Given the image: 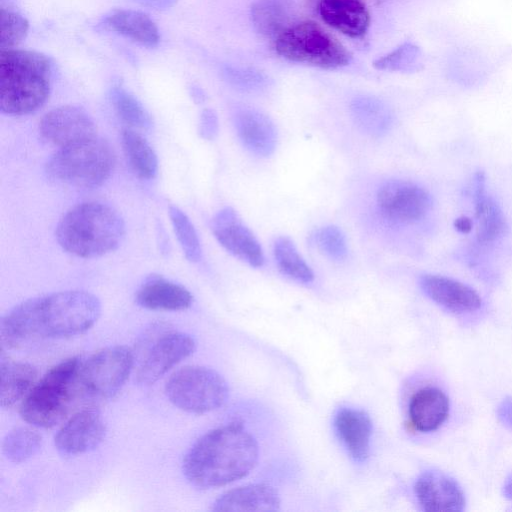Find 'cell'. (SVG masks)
Listing matches in <instances>:
<instances>
[{
  "mask_svg": "<svg viewBox=\"0 0 512 512\" xmlns=\"http://www.w3.org/2000/svg\"><path fill=\"white\" fill-rule=\"evenodd\" d=\"M101 303L92 293L67 290L27 299L1 319V343L18 348L35 339L80 335L98 320Z\"/></svg>",
  "mask_w": 512,
  "mask_h": 512,
  "instance_id": "1",
  "label": "cell"
},
{
  "mask_svg": "<svg viewBox=\"0 0 512 512\" xmlns=\"http://www.w3.org/2000/svg\"><path fill=\"white\" fill-rule=\"evenodd\" d=\"M258 458L255 437L239 424H228L208 431L193 444L183 460V473L197 488H217L246 477Z\"/></svg>",
  "mask_w": 512,
  "mask_h": 512,
  "instance_id": "2",
  "label": "cell"
},
{
  "mask_svg": "<svg viewBox=\"0 0 512 512\" xmlns=\"http://www.w3.org/2000/svg\"><path fill=\"white\" fill-rule=\"evenodd\" d=\"M56 239L63 250L80 258L114 251L125 235L120 213L109 204L87 201L70 208L59 220Z\"/></svg>",
  "mask_w": 512,
  "mask_h": 512,
  "instance_id": "3",
  "label": "cell"
},
{
  "mask_svg": "<svg viewBox=\"0 0 512 512\" xmlns=\"http://www.w3.org/2000/svg\"><path fill=\"white\" fill-rule=\"evenodd\" d=\"M52 82V62L34 50L0 51V110L7 115H26L47 101Z\"/></svg>",
  "mask_w": 512,
  "mask_h": 512,
  "instance_id": "4",
  "label": "cell"
},
{
  "mask_svg": "<svg viewBox=\"0 0 512 512\" xmlns=\"http://www.w3.org/2000/svg\"><path fill=\"white\" fill-rule=\"evenodd\" d=\"M80 365L81 360L72 357L52 367L22 400L19 410L22 419L40 428L60 423L81 395Z\"/></svg>",
  "mask_w": 512,
  "mask_h": 512,
  "instance_id": "5",
  "label": "cell"
},
{
  "mask_svg": "<svg viewBox=\"0 0 512 512\" xmlns=\"http://www.w3.org/2000/svg\"><path fill=\"white\" fill-rule=\"evenodd\" d=\"M115 166L111 145L95 136L59 148L47 161L46 175L53 181L78 188H94L103 184Z\"/></svg>",
  "mask_w": 512,
  "mask_h": 512,
  "instance_id": "6",
  "label": "cell"
},
{
  "mask_svg": "<svg viewBox=\"0 0 512 512\" xmlns=\"http://www.w3.org/2000/svg\"><path fill=\"white\" fill-rule=\"evenodd\" d=\"M275 49L289 61L322 69H336L351 60L348 50L313 21H302L284 28L277 35Z\"/></svg>",
  "mask_w": 512,
  "mask_h": 512,
  "instance_id": "7",
  "label": "cell"
},
{
  "mask_svg": "<svg viewBox=\"0 0 512 512\" xmlns=\"http://www.w3.org/2000/svg\"><path fill=\"white\" fill-rule=\"evenodd\" d=\"M165 393L177 408L204 414L220 408L228 399L229 387L221 374L204 366H185L167 380Z\"/></svg>",
  "mask_w": 512,
  "mask_h": 512,
  "instance_id": "8",
  "label": "cell"
},
{
  "mask_svg": "<svg viewBox=\"0 0 512 512\" xmlns=\"http://www.w3.org/2000/svg\"><path fill=\"white\" fill-rule=\"evenodd\" d=\"M194 339L185 333L154 325L144 332L134 354L138 356L135 380L151 385L195 350Z\"/></svg>",
  "mask_w": 512,
  "mask_h": 512,
  "instance_id": "9",
  "label": "cell"
},
{
  "mask_svg": "<svg viewBox=\"0 0 512 512\" xmlns=\"http://www.w3.org/2000/svg\"><path fill=\"white\" fill-rule=\"evenodd\" d=\"M135 365V354L126 346H111L81 361V396L93 400L114 397L123 387Z\"/></svg>",
  "mask_w": 512,
  "mask_h": 512,
  "instance_id": "10",
  "label": "cell"
},
{
  "mask_svg": "<svg viewBox=\"0 0 512 512\" xmlns=\"http://www.w3.org/2000/svg\"><path fill=\"white\" fill-rule=\"evenodd\" d=\"M376 203L387 219L398 223H412L428 213L432 200L429 193L417 184L391 180L378 189Z\"/></svg>",
  "mask_w": 512,
  "mask_h": 512,
  "instance_id": "11",
  "label": "cell"
},
{
  "mask_svg": "<svg viewBox=\"0 0 512 512\" xmlns=\"http://www.w3.org/2000/svg\"><path fill=\"white\" fill-rule=\"evenodd\" d=\"M39 132L47 142L63 148L97 136V127L82 107L63 105L42 117Z\"/></svg>",
  "mask_w": 512,
  "mask_h": 512,
  "instance_id": "12",
  "label": "cell"
},
{
  "mask_svg": "<svg viewBox=\"0 0 512 512\" xmlns=\"http://www.w3.org/2000/svg\"><path fill=\"white\" fill-rule=\"evenodd\" d=\"M106 434L102 415L95 409H83L72 415L55 435L58 452L65 456L87 453L98 447Z\"/></svg>",
  "mask_w": 512,
  "mask_h": 512,
  "instance_id": "13",
  "label": "cell"
},
{
  "mask_svg": "<svg viewBox=\"0 0 512 512\" xmlns=\"http://www.w3.org/2000/svg\"><path fill=\"white\" fill-rule=\"evenodd\" d=\"M211 228L218 242L235 257L253 267L263 265L259 242L232 208L220 210L212 219Z\"/></svg>",
  "mask_w": 512,
  "mask_h": 512,
  "instance_id": "14",
  "label": "cell"
},
{
  "mask_svg": "<svg viewBox=\"0 0 512 512\" xmlns=\"http://www.w3.org/2000/svg\"><path fill=\"white\" fill-rule=\"evenodd\" d=\"M414 492L424 511H462L465 505L464 494L451 477L442 472L428 470L415 482Z\"/></svg>",
  "mask_w": 512,
  "mask_h": 512,
  "instance_id": "15",
  "label": "cell"
},
{
  "mask_svg": "<svg viewBox=\"0 0 512 512\" xmlns=\"http://www.w3.org/2000/svg\"><path fill=\"white\" fill-rule=\"evenodd\" d=\"M420 287L432 301L454 313L473 312L482 303L474 289L448 277L423 275L420 278Z\"/></svg>",
  "mask_w": 512,
  "mask_h": 512,
  "instance_id": "16",
  "label": "cell"
},
{
  "mask_svg": "<svg viewBox=\"0 0 512 512\" xmlns=\"http://www.w3.org/2000/svg\"><path fill=\"white\" fill-rule=\"evenodd\" d=\"M277 490L264 483L248 484L231 489L215 500L213 511L272 512L280 509Z\"/></svg>",
  "mask_w": 512,
  "mask_h": 512,
  "instance_id": "17",
  "label": "cell"
},
{
  "mask_svg": "<svg viewBox=\"0 0 512 512\" xmlns=\"http://www.w3.org/2000/svg\"><path fill=\"white\" fill-rule=\"evenodd\" d=\"M136 303L149 310L180 311L191 306L193 297L184 286L159 275H151L138 288Z\"/></svg>",
  "mask_w": 512,
  "mask_h": 512,
  "instance_id": "18",
  "label": "cell"
},
{
  "mask_svg": "<svg viewBox=\"0 0 512 512\" xmlns=\"http://www.w3.org/2000/svg\"><path fill=\"white\" fill-rule=\"evenodd\" d=\"M334 428L355 461L363 462L368 458L373 426L365 411L347 407L339 409L334 417Z\"/></svg>",
  "mask_w": 512,
  "mask_h": 512,
  "instance_id": "19",
  "label": "cell"
},
{
  "mask_svg": "<svg viewBox=\"0 0 512 512\" xmlns=\"http://www.w3.org/2000/svg\"><path fill=\"white\" fill-rule=\"evenodd\" d=\"M322 20L351 38L364 36L370 25V13L362 0H321L318 6Z\"/></svg>",
  "mask_w": 512,
  "mask_h": 512,
  "instance_id": "20",
  "label": "cell"
},
{
  "mask_svg": "<svg viewBox=\"0 0 512 512\" xmlns=\"http://www.w3.org/2000/svg\"><path fill=\"white\" fill-rule=\"evenodd\" d=\"M234 123L240 141L250 152L258 156L274 152L277 132L266 115L254 109H242L236 113Z\"/></svg>",
  "mask_w": 512,
  "mask_h": 512,
  "instance_id": "21",
  "label": "cell"
},
{
  "mask_svg": "<svg viewBox=\"0 0 512 512\" xmlns=\"http://www.w3.org/2000/svg\"><path fill=\"white\" fill-rule=\"evenodd\" d=\"M99 25L149 48L156 47L160 41L155 22L138 10H113L102 18Z\"/></svg>",
  "mask_w": 512,
  "mask_h": 512,
  "instance_id": "22",
  "label": "cell"
},
{
  "mask_svg": "<svg viewBox=\"0 0 512 512\" xmlns=\"http://www.w3.org/2000/svg\"><path fill=\"white\" fill-rule=\"evenodd\" d=\"M410 425L420 432H430L439 428L449 414V399L436 387L418 390L408 406Z\"/></svg>",
  "mask_w": 512,
  "mask_h": 512,
  "instance_id": "23",
  "label": "cell"
},
{
  "mask_svg": "<svg viewBox=\"0 0 512 512\" xmlns=\"http://www.w3.org/2000/svg\"><path fill=\"white\" fill-rule=\"evenodd\" d=\"M484 187L483 175L478 174L474 192L476 234L479 242L491 243L505 234L507 224L499 205L486 193Z\"/></svg>",
  "mask_w": 512,
  "mask_h": 512,
  "instance_id": "24",
  "label": "cell"
},
{
  "mask_svg": "<svg viewBox=\"0 0 512 512\" xmlns=\"http://www.w3.org/2000/svg\"><path fill=\"white\" fill-rule=\"evenodd\" d=\"M37 369L25 362L5 360L0 364V404L10 408L28 394L37 380Z\"/></svg>",
  "mask_w": 512,
  "mask_h": 512,
  "instance_id": "25",
  "label": "cell"
},
{
  "mask_svg": "<svg viewBox=\"0 0 512 512\" xmlns=\"http://www.w3.org/2000/svg\"><path fill=\"white\" fill-rule=\"evenodd\" d=\"M121 143L127 161L141 179H153L158 172V158L148 141L133 129L125 128Z\"/></svg>",
  "mask_w": 512,
  "mask_h": 512,
  "instance_id": "26",
  "label": "cell"
},
{
  "mask_svg": "<svg viewBox=\"0 0 512 512\" xmlns=\"http://www.w3.org/2000/svg\"><path fill=\"white\" fill-rule=\"evenodd\" d=\"M352 118L367 135L379 137L390 129L392 118L387 107L378 99L358 97L351 103Z\"/></svg>",
  "mask_w": 512,
  "mask_h": 512,
  "instance_id": "27",
  "label": "cell"
},
{
  "mask_svg": "<svg viewBox=\"0 0 512 512\" xmlns=\"http://www.w3.org/2000/svg\"><path fill=\"white\" fill-rule=\"evenodd\" d=\"M109 97L117 115L128 125L149 128L152 120L142 103L121 84L112 85Z\"/></svg>",
  "mask_w": 512,
  "mask_h": 512,
  "instance_id": "28",
  "label": "cell"
},
{
  "mask_svg": "<svg viewBox=\"0 0 512 512\" xmlns=\"http://www.w3.org/2000/svg\"><path fill=\"white\" fill-rule=\"evenodd\" d=\"M274 257L281 272L303 283L313 281L314 274L302 258L294 243L287 237H279L274 243Z\"/></svg>",
  "mask_w": 512,
  "mask_h": 512,
  "instance_id": "29",
  "label": "cell"
},
{
  "mask_svg": "<svg viewBox=\"0 0 512 512\" xmlns=\"http://www.w3.org/2000/svg\"><path fill=\"white\" fill-rule=\"evenodd\" d=\"M42 437L28 427H17L5 436L2 451L7 460L22 463L33 457L41 448Z\"/></svg>",
  "mask_w": 512,
  "mask_h": 512,
  "instance_id": "30",
  "label": "cell"
},
{
  "mask_svg": "<svg viewBox=\"0 0 512 512\" xmlns=\"http://www.w3.org/2000/svg\"><path fill=\"white\" fill-rule=\"evenodd\" d=\"M169 217L185 257L190 262H198L201 259L202 250L193 223L177 206L169 207Z\"/></svg>",
  "mask_w": 512,
  "mask_h": 512,
  "instance_id": "31",
  "label": "cell"
},
{
  "mask_svg": "<svg viewBox=\"0 0 512 512\" xmlns=\"http://www.w3.org/2000/svg\"><path fill=\"white\" fill-rule=\"evenodd\" d=\"M0 26V51L14 49L29 30V22L22 14L3 5L0 8Z\"/></svg>",
  "mask_w": 512,
  "mask_h": 512,
  "instance_id": "32",
  "label": "cell"
},
{
  "mask_svg": "<svg viewBox=\"0 0 512 512\" xmlns=\"http://www.w3.org/2000/svg\"><path fill=\"white\" fill-rule=\"evenodd\" d=\"M420 58V49L416 45L406 42L386 56L379 58L374 65L381 70L412 71L419 68Z\"/></svg>",
  "mask_w": 512,
  "mask_h": 512,
  "instance_id": "33",
  "label": "cell"
},
{
  "mask_svg": "<svg viewBox=\"0 0 512 512\" xmlns=\"http://www.w3.org/2000/svg\"><path fill=\"white\" fill-rule=\"evenodd\" d=\"M285 0H260L253 7L255 24L263 32L275 33L281 28L285 15Z\"/></svg>",
  "mask_w": 512,
  "mask_h": 512,
  "instance_id": "34",
  "label": "cell"
},
{
  "mask_svg": "<svg viewBox=\"0 0 512 512\" xmlns=\"http://www.w3.org/2000/svg\"><path fill=\"white\" fill-rule=\"evenodd\" d=\"M319 249L334 260H342L347 255L346 239L343 232L336 226L322 227L316 234Z\"/></svg>",
  "mask_w": 512,
  "mask_h": 512,
  "instance_id": "35",
  "label": "cell"
},
{
  "mask_svg": "<svg viewBox=\"0 0 512 512\" xmlns=\"http://www.w3.org/2000/svg\"><path fill=\"white\" fill-rule=\"evenodd\" d=\"M219 130L218 118L212 109L202 111L199 122V134L205 140L216 138Z\"/></svg>",
  "mask_w": 512,
  "mask_h": 512,
  "instance_id": "36",
  "label": "cell"
},
{
  "mask_svg": "<svg viewBox=\"0 0 512 512\" xmlns=\"http://www.w3.org/2000/svg\"><path fill=\"white\" fill-rule=\"evenodd\" d=\"M497 417L503 425L512 427V397H507L500 403Z\"/></svg>",
  "mask_w": 512,
  "mask_h": 512,
  "instance_id": "37",
  "label": "cell"
},
{
  "mask_svg": "<svg viewBox=\"0 0 512 512\" xmlns=\"http://www.w3.org/2000/svg\"><path fill=\"white\" fill-rule=\"evenodd\" d=\"M135 1L139 2L140 4H142L144 6L150 7V8L162 10V9H167V8L172 7L176 3L177 0H135Z\"/></svg>",
  "mask_w": 512,
  "mask_h": 512,
  "instance_id": "38",
  "label": "cell"
},
{
  "mask_svg": "<svg viewBox=\"0 0 512 512\" xmlns=\"http://www.w3.org/2000/svg\"><path fill=\"white\" fill-rule=\"evenodd\" d=\"M454 225L458 231H460L462 233H467V232L471 231L473 223L467 217H460L455 220Z\"/></svg>",
  "mask_w": 512,
  "mask_h": 512,
  "instance_id": "39",
  "label": "cell"
},
{
  "mask_svg": "<svg viewBox=\"0 0 512 512\" xmlns=\"http://www.w3.org/2000/svg\"><path fill=\"white\" fill-rule=\"evenodd\" d=\"M503 494L512 502V474L506 479L504 483Z\"/></svg>",
  "mask_w": 512,
  "mask_h": 512,
  "instance_id": "40",
  "label": "cell"
},
{
  "mask_svg": "<svg viewBox=\"0 0 512 512\" xmlns=\"http://www.w3.org/2000/svg\"><path fill=\"white\" fill-rule=\"evenodd\" d=\"M192 97L197 102H202L204 100V94L200 91L199 88H192Z\"/></svg>",
  "mask_w": 512,
  "mask_h": 512,
  "instance_id": "41",
  "label": "cell"
}]
</instances>
